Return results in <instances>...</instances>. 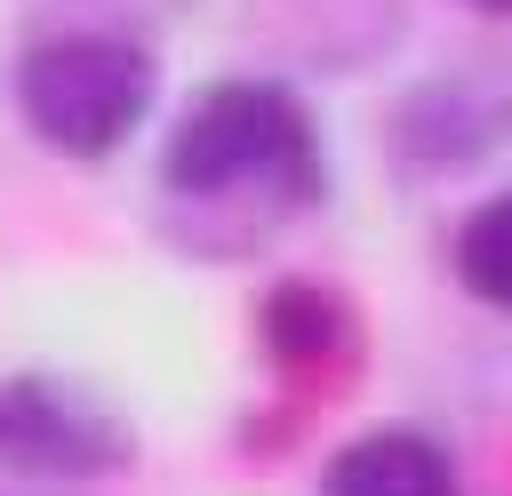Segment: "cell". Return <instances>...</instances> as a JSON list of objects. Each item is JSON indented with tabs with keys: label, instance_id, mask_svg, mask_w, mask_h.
Segmentation results:
<instances>
[{
	"label": "cell",
	"instance_id": "277c9868",
	"mask_svg": "<svg viewBox=\"0 0 512 496\" xmlns=\"http://www.w3.org/2000/svg\"><path fill=\"white\" fill-rule=\"evenodd\" d=\"M320 496H456V472L424 432H360L336 448Z\"/></svg>",
	"mask_w": 512,
	"mask_h": 496
},
{
	"label": "cell",
	"instance_id": "3957f363",
	"mask_svg": "<svg viewBox=\"0 0 512 496\" xmlns=\"http://www.w3.org/2000/svg\"><path fill=\"white\" fill-rule=\"evenodd\" d=\"M120 456H128L120 424H104L96 408H80L48 376L0 384V464L8 472H104Z\"/></svg>",
	"mask_w": 512,
	"mask_h": 496
},
{
	"label": "cell",
	"instance_id": "6da1fadb",
	"mask_svg": "<svg viewBox=\"0 0 512 496\" xmlns=\"http://www.w3.org/2000/svg\"><path fill=\"white\" fill-rule=\"evenodd\" d=\"M240 176H272L288 184L296 200L320 192V144H312V120L288 88L272 80H224L208 88L176 136H168V184L176 192H224Z\"/></svg>",
	"mask_w": 512,
	"mask_h": 496
},
{
	"label": "cell",
	"instance_id": "52a82bcc",
	"mask_svg": "<svg viewBox=\"0 0 512 496\" xmlns=\"http://www.w3.org/2000/svg\"><path fill=\"white\" fill-rule=\"evenodd\" d=\"M472 8H488V16H512V0H472Z\"/></svg>",
	"mask_w": 512,
	"mask_h": 496
},
{
	"label": "cell",
	"instance_id": "5b68a950",
	"mask_svg": "<svg viewBox=\"0 0 512 496\" xmlns=\"http://www.w3.org/2000/svg\"><path fill=\"white\" fill-rule=\"evenodd\" d=\"M456 272L480 304H504L512 312V192L472 208V224L456 232Z\"/></svg>",
	"mask_w": 512,
	"mask_h": 496
},
{
	"label": "cell",
	"instance_id": "7a4b0ae2",
	"mask_svg": "<svg viewBox=\"0 0 512 496\" xmlns=\"http://www.w3.org/2000/svg\"><path fill=\"white\" fill-rule=\"evenodd\" d=\"M144 96H152V64H144V48L104 40V32L40 40V48L24 56V72H16V104H24L32 136L56 144V152H72V160L112 152V144L136 128Z\"/></svg>",
	"mask_w": 512,
	"mask_h": 496
},
{
	"label": "cell",
	"instance_id": "8992f818",
	"mask_svg": "<svg viewBox=\"0 0 512 496\" xmlns=\"http://www.w3.org/2000/svg\"><path fill=\"white\" fill-rule=\"evenodd\" d=\"M336 296H320V288H272V304H264V344L288 360V368H304V360H320L328 344H336Z\"/></svg>",
	"mask_w": 512,
	"mask_h": 496
}]
</instances>
